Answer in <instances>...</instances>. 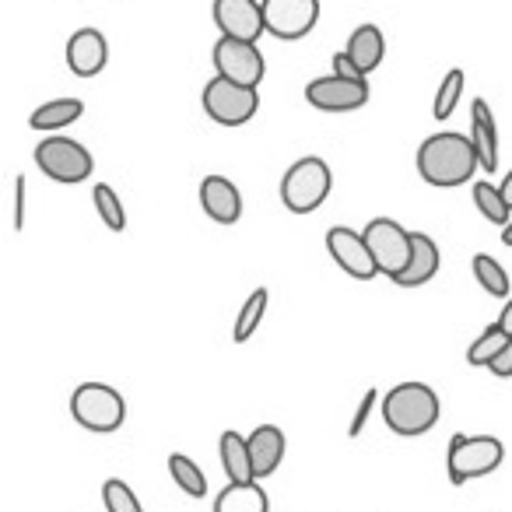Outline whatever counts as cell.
<instances>
[{
    "label": "cell",
    "mask_w": 512,
    "mask_h": 512,
    "mask_svg": "<svg viewBox=\"0 0 512 512\" xmlns=\"http://www.w3.org/2000/svg\"><path fill=\"white\" fill-rule=\"evenodd\" d=\"M327 253L334 256V264L341 267L344 274H351L355 281H372L379 278V264L372 256L369 242H365L362 232L348 225H334L327 232Z\"/></svg>",
    "instance_id": "obj_11"
},
{
    "label": "cell",
    "mask_w": 512,
    "mask_h": 512,
    "mask_svg": "<svg viewBox=\"0 0 512 512\" xmlns=\"http://www.w3.org/2000/svg\"><path fill=\"white\" fill-rule=\"evenodd\" d=\"M267 302H271V292L267 288H256L246 302H242L239 316H235V330H232V341L235 344H246L249 337L256 334V327L264 323V313H267Z\"/></svg>",
    "instance_id": "obj_23"
},
{
    "label": "cell",
    "mask_w": 512,
    "mask_h": 512,
    "mask_svg": "<svg viewBox=\"0 0 512 512\" xmlns=\"http://www.w3.org/2000/svg\"><path fill=\"white\" fill-rule=\"evenodd\" d=\"M81 113H85V102H81V99H53V102L39 106L36 113L29 116V127L43 130V134H57L60 127H71V123H78Z\"/></svg>",
    "instance_id": "obj_22"
},
{
    "label": "cell",
    "mask_w": 512,
    "mask_h": 512,
    "mask_svg": "<svg viewBox=\"0 0 512 512\" xmlns=\"http://www.w3.org/2000/svg\"><path fill=\"white\" fill-rule=\"evenodd\" d=\"M285 432H281L278 425H260L253 428V435H249V456H253V470H256V481L260 477H271L274 470L281 467V460H285Z\"/></svg>",
    "instance_id": "obj_17"
},
{
    "label": "cell",
    "mask_w": 512,
    "mask_h": 512,
    "mask_svg": "<svg viewBox=\"0 0 512 512\" xmlns=\"http://www.w3.org/2000/svg\"><path fill=\"white\" fill-rule=\"evenodd\" d=\"M488 372H491L495 379H512V344L502 351V355L495 358V362L488 365Z\"/></svg>",
    "instance_id": "obj_34"
},
{
    "label": "cell",
    "mask_w": 512,
    "mask_h": 512,
    "mask_svg": "<svg viewBox=\"0 0 512 512\" xmlns=\"http://www.w3.org/2000/svg\"><path fill=\"white\" fill-rule=\"evenodd\" d=\"M481 169V158L470 141V134H432L418 148V176L428 186H463L474 179V172Z\"/></svg>",
    "instance_id": "obj_1"
},
{
    "label": "cell",
    "mask_w": 512,
    "mask_h": 512,
    "mask_svg": "<svg viewBox=\"0 0 512 512\" xmlns=\"http://www.w3.org/2000/svg\"><path fill=\"white\" fill-rule=\"evenodd\" d=\"M509 344H512V337L505 334V330L498 327V323H491V327L484 330V334L477 337V341L467 348V362L477 365V369H488V365L495 362V358L502 355V351L509 348Z\"/></svg>",
    "instance_id": "obj_24"
},
{
    "label": "cell",
    "mask_w": 512,
    "mask_h": 512,
    "mask_svg": "<svg viewBox=\"0 0 512 512\" xmlns=\"http://www.w3.org/2000/svg\"><path fill=\"white\" fill-rule=\"evenodd\" d=\"M71 414L81 428L88 432H120L123 418H127V404H123V393L113 390L106 383H81L71 393Z\"/></svg>",
    "instance_id": "obj_5"
},
{
    "label": "cell",
    "mask_w": 512,
    "mask_h": 512,
    "mask_svg": "<svg viewBox=\"0 0 512 512\" xmlns=\"http://www.w3.org/2000/svg\"><path fill=\"white\" fill-rule=\"evenodd\" d=\"M218 456H221V470H225L228 484H249V481H256L253 456H249V435L225 432L218 439Z\"/></svg>",
    "instance_id": "obj_19"
},
{
    "label": "cell",
    "mask_w": 512,
    "mask_h": 512,
    "mask_svg": "<svg viewBox=\"0 0 512 512\" xmlns=\"http://www.w3.org/2000/svg\"><path fill=\"white\" fill-rule=\"evenodd\" d=\"M200 207L207 211V218L218 225H235L242 218V193L232 179L225 176H204L200 183Z\"/></svg>",
    "instance_id": "obj_15"
},
{
    "label": "cell",
    "mask_w": 512,
    "mask_h": 512,
    "mask_svg": "<svg viewBox=\"0 0 512 512\" xmlns=\"http://www.w3.org/2000/svg\"><path fill=\"white\" fill-rule=\"evenodd\" d=\"M463 85H467V74H463L460 67H453V71L442 78L439 95H435V120H449V116H453V109L460 106Z\"/></svg>",
    "instance_id": "obj_29"
},
{
    "label": "cell",
    "mask_w": 512,
    "mask_h": 512,
    "mask_svg": "<svg viewBox=\"0 0 512 512\" xmlns=\"http://www.w3.org/2000/svg\"><path fill=\"white\" fill-rule=\"evenodd\" d=\"M169 474H172V481H176L179 488L186 491V495H193V498H204L207 495V477H204V470H200L197 463L190 460V456L172 453L169 456Z\"/></svg>",
    "instance_id": "obj_28"
},
{
    "label": "cell",
    "mask_w": 512,
    "mask_h": 512,
    "mask_svg": "<svg viewBox=\"0 0 512 512\" xmlns=\"http://www.w3.org/2000/svg\"><path fill=\"white\" fill-rule=\"evenodd\" d=\"M439 264H442V253H439V246H435V239L432 235H425V232H414V256H411V267H407L404 274H400L393 285H400V288H421V285H428V281L439 274Z\"/></svg>",
    "instance_id": "obj_18"
},
{
    "label": "cell",
    "mask_w": 512,
    "mask_h": 512,
    "mask_svg": "<svg viewBox=\"0 0 512 512\" xmlns=\"http://www.w3.org/2000/svg\"><path fill=\"white\" fill-rule=\"evenodd\" d=\"M498 327L505 330V334L512 337V295H509V302H505V309H502V316H498Z\"/></svg>",
    "instance_id": "obj_35"
},
{
    "label": "cell",
    "mask_w": 512,
    "mask_h": 512,
    "mask_svg": "<svg viewBox=\"0 0 512 512\" xmlns=\"http://www.w3.org/2000/svg\"><path fill=\"white\" fill-rule=\"evenodd\" d=\"M214 512H271V498L256 481L225 484V491L214 498Z\"/></svg>",
    "instance_id": "obj_21"
},
{
    "label": "cell",
    "mask_w": 512,
    "mask_h": 512,
    "mask_svg": "<svg viewBox=\"0 0 512 512\" xmlns=\"http://www.w3.org/2000/svg\"><path fill=\"white\" fill-rule=\"evenodd\" d=\"M102 505H106V512H144L141 498H137L134 488H130L127 481H120V477H109V481L102 484Z\"/></svg>",
    "instance_id": "obj_30"
},
{
    "label": "cell",
    "mask_w": 512,
    "mask_h": 512,
    "mask_svg": "<svg viewBox=\"0 0 512 512\" xmlns=\"http://www.w3.org/2000/svg\"><path fill=\"white\" fill-rule=\"evenodd\" d=\"M505 446L495 435H453L446 449V474L449 484H467L477 477H488L502 467Z\"/></svg>",
    "instance_id": "obj_3"
},
{
    "label": "cell",
    "mask_w": 512,
    "mask_h": 512,
    "mask_svg": "<svg viewBox=\"0 0 512 512\" xmlns=\"http://www.w3.org/2000/svg\"><path fill=\"white\" fill-rule=\"evenodd\" d=\"M334 74L337 78H351V81H365L369 74L362 71V67L355 64V60L348 57V53H334Z\"/></svg>",
    "instance_id": "obj_32"
},
{
    "label": "cell",
    "mask_w": 512,
    "mask_h": 512,
    "mask_svg": "<svg viewBox=\"0 0 512 512\" xmlns=\"http://www.w3.org/2000/svg\"><path fill=\"white\" fill-rule=\"evenodd\" d=\"M376 397H379L376 390H365V397L358 400V411H355V418H351V425H348V435H351V439H358V435H362L365 421H369L372 407H376Z\"/></svg>",
    "instance_id": "obj_31"
},
{
    "label": "cell",
    "mask_w": 512,
    "mask_h": 512,
    "mask_svg": "<svg viewBox=\"0 0 512 512\" xmlns=\"http://www.w3.org/2000/svg\"><path fill=\"white\" fill-rule=\"evenodd\" d=\"M470 197H474V204H477V211L484 214V218L491 221V225H498V228H505L509 225V211L512 207L505 204V197H502V190H498L495 183H488V179H481V183H474V193H470Z\"/></svg>",
    "instance_id": "obj_26"
},
{
    "label": "cell",
    "mask_w": 512,
    "mask_h": 512,
    "mask_svg": "<svg viewBox=\"0 0 512 512\" xmlns=\"http://www.w3.org/2000/svg\"><path fill=\"white\" fill-rule=\"evenodd\" d=\"M439 393L425 383H400L393 386L383 397V421L393 435H404V439H414V435H425L439 425Z\"/></svg>",
    "instance_id": "obj_2"
},
{
    "label": "cell",
    "mask_w": 512,
    "mask_h": 512,
    "mask_svg": "<svg viewBox=\"0 0 512 512\" xmlns=\"http://www.w3.org/2000/svg\"><path fill=\"white\" fill-rule=\"evenodd\" d=\"M25 207H29V183H25V176L15 179V228L22 232L25 228Z\"/></svg>",
    "instance_id": "obj_33"
},
{
    "label": "cell",
    "mask_w": 512,
    "mask_h": 512,
    "mask_svg": "<svg viewBox=\"0 0 512 512\" xmlns=\"http://www.w3.org/2000/svg\"><path fill=\"white\" fill-rule=\"evenodd\" d=\"M502 242H505V246H509V249H512V221H509V225H505V228H502Z\"/></svg>",
    "instance_id": "obj_37"
},
{
    "label": "cell",
    "mask_w": 512,
    "mask_h": 512,
    "mask_svg": "<svg viewBox=\"0 0 512 512\" xmlns=\"http://www.w3.org/2000/svg\"><path fill=\"white\" fill-rule=\"evenodd\" d=\"M474 278H477V285L484 288V292L491 295V299H505L509 295V274H505V267L498 264L495 256H488V253H477L474 256Z\"/></svg>",
    "instance_id": "obj_25"
},
{
    "label": "cell",
    "mask_w": 512,
    "mask_h": 512,
    "mask_svg": "<svg viewBox=\"0 0 512 512\" xmlns=\"http://www.w3.org/2000/svg\"><path fill=\"white\" fill-rule=\"evenodd\" d=\"M348 53L351 60H355L358 67H362L365 74H372L379 64H383L386 57V39H383V29L379 25H358L355 32H351L348 39Z\"/></svg>",
    "instance_id": "obj_20"
},
{
    "label": "cell",
    "mask_w": 512,
    "mask_h": 512,
    "mask_svg": "<svg viewBox=\"0 0 512 512\" xmlns=\"http://www.w3.org/2000/svg\"><path fill=\"white\" fill-rule=\"evenodd\" d=\"M214 25L221 36L256 43L267 32L264 22V0H214Z\"/></svg>",
    "instance_id": "obj_13"
},
{
    "label": "cell",
    "mask_w": 512,
    "mask_h": 512,
    "mask_svg": "<svg viewBox=\"0 0 512 512\" xmlns=\"http://www.w3.org/2000/svg\"><path fill=\"white\" fill-rule=\"evenodd\" d=\"M106 60H109V46L99 29H78L67 39V67L78 78H99L106 71Z\"/></svg>",
    "instance_id": "obj_14"
},
{
    "label": "cell",
    "mask_w": 512,
    "mask_h": 512,
    "mask_svg": "<svg viewBox=\"0 0 512 512\" xmlns=\"http://www.w3.org/2000/svg\"><path fill=\"white\" fill-rule=\"evenodd\" d=\"M362 235H365V242H369L372 256H376L379 274H383V278L397 281L400 274L411 267V256H414V232L411 228H404L393 218H372Z\"/></svg>",
    "instance_id": "obj_7"
},
{
    "label": "cell",
    "mask_w": 512,
    "mask_h": 512,
    "mask_svg": "<svg viewBox=\"0 0 512 512\" xmlns=\"http://www.w3.org/2000/svg\"><path fill=\"white\" fill-rule=\"evenodd\" d=\"M92 200H95V211H99L102 225H106L109 232H123V228H127V211H123V200L113 186L99 183L92 190Z\"/></svg>",
    "instance_id": "obj_27"
},
{
    "label": "cell",
    "mask_w": 512,
    "mask_h": 512,
    "mask_svg": "<svg viewBox=\"0 0 512 512\" xmlns=\"http://www.w3.org/2000/svg\"><path fill=\"white\" fill-rule=\"evenodd\" d=\"M260 109V92L246 85H235L228 78L214 74L204 85V113L211 116L218 127H242L249 123Z\"/></svg>",
    "instance_id": "obj_8"
},
{
    "label": "cell",
    "mask_w": 512,
    "mask_h": 512,
    "mask_svg": "<svg viewBox=\"0 0 512 512\" xmlns=\"http://www.w3.org/2000/svg\"><path fill=\"white\" fill-rule=\"evenodd\" d=\"M330 190H334V172L316 155L299 158V162L281 176V204L292 214H313L316 207H323Z\"/></svg>",
    "instance_id": "obj_4"
},
{
    "label": "cell",
    "mask_w": 512,
    "mask_h": 512,
    "mask_svg": "<svg viewBox=\"0 0 512 512\" xmlns=\"http://www.w3.org/2000/svg\"><path fill=\"white\" fill-rule=\"evenodd\" d=\"M306 102L320 113H355L369 102V81H351V78H316L306 85Z\"/></svg>",
    "instance_id": "obj_12"
},
{
    "label": "cell",
    "mask_w": 512,
    "mask_h": 512,
    "mask_svg": "<svg viewBox=\"0 0 512 512\" xmlns=\"http://www.w3.org/2000/svg\"><path fill=\"white\" fill-rule=\"evenodd\" d=\"M498 190H502V197H505V204L512 207V169L505 172V179H502V186H498Z\"/></svg>",
    "instance_id": "obj_36"
},
{
    "label": "cell",
    "mask_w": 512,
    "mask_h": 512,
    "mask_svg": "<svg viewBox=\"0 0 512 512\" xmlns=\"http://www.w3.org/2000/svg\"><path fill=\"white\" fill-rule=\"evenodd\" d=\"M36 165L53 179V183H85L88 176L95 172V158L92 151L85 148L81 141L64 134H50L46 141L36 144Z\"/></svg>",
    "instance_id": "obj_6"
},
{
    "label": "cell",
    "mask_w": 512,
    "mask_h": 512,
    "mask_svg": "<svg viewBox=\"0 0 512 512\" xmlns=\"http://www.w3.org/2000/svg\"><path fill=\"white\" fill-rule=\"evenodd\" d=\"M264 22L267 36L281 43L309 36L320 22V0H264Z\"/></svg>",
    "instance_id": "obj_10"
},
{
    "label": "cell",
    "mask_w": 512,
    "mask_h": 512,
    "mask_svg": "<svg viewBox=\"0 0 512 512\" xmlns=\"http://www.w3.org/2000/svg\"><path fill=\"white\" fill-rule=\"evenodd\" d=\"M470 141H474L477 158H481V169L495 172L498 169V123L484 99H474V106H470Z\"/></svg>",
    "instance_id": "obj_16"
},
{
    "label": "cell",
    "mask_w": 512,
    "mask_h": 512,
    "mask_svg": "<svg viewBox=\"0 0 512 512\" xmlns=\"http://www.w3.org/2000/svg\"><path fill=\"white\" fill-rule=\"evenodd\" d=\"M211 64L218 71V78H228L235 85H246V88H260L267 74V60L260 53L256 43H242V39H228L221 36L211 50Z\"/></svg>",
    "instance_id": "obj_9"
}]
</instances>
